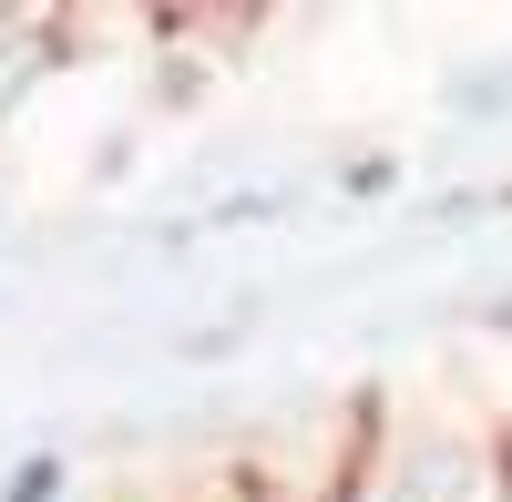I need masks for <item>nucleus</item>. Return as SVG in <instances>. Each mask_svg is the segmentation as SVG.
Segmentation results:
<instances>
[{
	"instance_id": "obj_1",
	"label": "nucleus",
	"mask_w": 512,
	"mask_h": 502,
	"mask_svg": "<svg viewBox=\"0 0 512 502\" xmlns=\"http://www.w3.org/2000/svg\"><path fill=\"white\" fill-rule=\"evenodd\" d=\"M62 52V21H31V11H0V113H11Z\"/></svg>"
},
{
	"instance_id": "obj_2",
	"label": "nucleus",
	"mask_w": 512,
	"mask_h": 502,
	"mask_svg": "<svg viewBox=\"0 0 512 502\" xmlns=\"http://www.w3.org/2000/svg\"><path fill=\"white\" fill-rule=\"evenodd\" d=\"M441 113L451 123H512V62H472L441 82Z\"/></svg>"
},
{
	"instance_id": "obj_3",
	"label": "nucleus",
	"mask_w": 512,
	"mask_h": 502,
	"mask_svg": "<svg viewBox=\"0 0 512 502\" xmlns=\"http://www.w3.org/2000/svg\"><path fill=\"white\" fill-rule=\"evenodd\" d=\"M0 502H72V451H21L11 472H0Z\"/></svg>"
},
{
	"instance_id": "obj_4",
	"label": "nucleus",
	"mask_w": 512,
	"mask_h": 502,
	"mask_svg": "<svg viewBox=\"0 0 512 502\" xmlns=\"http://www.w3.org/2000/svg\"><path fill=\"white\" fill-rule=\"evenodd\" d=\"M400 175H410V164L379 144V154H349V164H338V195H349V205H379V195H400Z\"/></svg>"
},
{
	"instance_id": "obj_5",
	"label": "nucleus",
	"mask_w": 512,
	"mask_h": 502,
	"mask_svg": "<svg viewBox=\"0 0 512 502\" xmlns=\"http://www.w3.org/2000/svg\"><path fill=\"white\" fill-rule=\"evenodd\" d=\"M267 216H287V185H256V195H216L195 226H267Z\"/></svg>"
},
{
	"instance_id": "obj_6",
	"label": "nucleus",
	"mask_w": 512,
	"mask_h": 502,
	"mask_svg": "<svg viewBox=\"0 0 512 502\" xmlns=\"http://www.w3.org/2000/svg\"><path fill=\"white\" fill-rule=\"evenodd\" d=\"M246 349V318H216V328H185L175 339V359H236Z\"/></svg>"
},
{
	"instance_id": "obj_7",
	"label": "nucleus",
	"mask_w": 512,
	"mask_h": 502,
	"mask_svg": "<svg viewBox=\"0 0 512 502\" xmlns=\"http://www.w3.org/2000/svg\"><path fill=\"white\" fill-rule=\"evenodd\" d=\"M472 328H482V339H512V277H492L472 298Z\"/></svg>"
},
{
	"instance_id": "obj_8",
	"label": "nucleus",
	"mask_w": 512,
	"mask_h": 502,
	"mask_svg": "<svg viewBox=\"0 0 512 502\" xmlns=\"http://www.w3.org/2000/svg\"><path fill=\"white\" fill-rule=\"evenodd\" d=\"M123 164H134V134H103V144H93V175L113 185V175H123Z\"/></svg>"
},
{
	"instance_id": "obj_9",
	"label": "nucleus",
	"mask_w": 512,
	"mask_h": 502,
	"mask_svg": "<svg viewBox=\"0 0 512 502\" xmlns=\"http://www.w3.org/2000/svg\"><path fill=\"white\" fill-rule=\"evenodd\" d=\"M0 205H11V175H0Z\"/></svg>"
}]
</instances>
